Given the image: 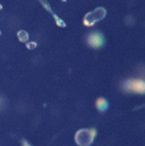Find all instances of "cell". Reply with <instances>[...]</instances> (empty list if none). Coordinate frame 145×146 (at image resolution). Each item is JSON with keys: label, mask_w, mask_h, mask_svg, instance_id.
Returning <instances> with one entry per match:
<instances>
[{"label": "cell", "mask_w": 145, "mask_h": 146, "mask_svg": "<svg viewBox=\"0 0 145 146\" xmlns=\"http://www.w3.org/2000/svg\"><path fill=\"white\" fill-rule=\"evenodd\" d=\"M124 90L136 94H145V81L139 79H131L124 82Z\"/></svg>", "instance_id": "1"}, {"label": "cell", "mask_w": 145, "mask_h": 146, "mask_svg": "<svg viewBox=\"0 0 145 146\" xmlns=\"http://www.w3.org/2000/svg\"><path fill=\"white\" fill-rule=\"evenodd\" d=\"M96 107L98 110L104 111V110L107 109L108 102H106V99H104V98H99V99H97V102H96Z\"/></svg>", "instance_id": "4"}, {"label": "cell", "mask_w": 145, "mask_h": 146, "mask_svg": "<svg viewBox=\"0 0 145 146\" xmlns=\"http://www.w3.org/2000/svg\"><path fill=\"white\" fill-rule=\"evenodd\" d=\"M18 38H19L21 42H27L28 41V38H29V35H28V33L26 32V31H24V30H21V31H19L18 32Z\"/></svg>", "instance_id": "5"}, {"label": "cell", "mask_w": 145, "mask_h": 146, "mask_svg": "<svg viewBox=\"0 0 145 146\" xmlns=\"http://www.w3.org/2000/svg\"><path fill=\"white\" fill-rule=\"evenodd\" d=\"M0 102H1V99H0ZM0 107H1V105H0Z\"/></svg>", "instance_id": "7"}, {"label": "cell", "mask_w": 145, "mask_h": 146, "mask_svg": "<svg viewBox=\"0 0 145 146\" xmlns=\"http://www.w3.org/2000/svg\"><path fill=\"white\" fill-rule=\"evenodd\" d=\"M23 145H24V146H30V145L28 144V143L26 142V141H24V142H23Z\"/></svg>", "instance_id": "6"}, {"label": "cell", "mask_w": 145, "mask_h": 146, "mask_svg": "<svg viewBox=\"0 0 145 146\" xmlns=\"http://www.w3.org/2000/svg\"><path fill=\"white\" fill-rule=\"evenodd\" d=\"M92 130L83 129L78 131L76 134V142L80 146H88L93 140V134L91 133Z\"/></svg>", "instance_id": "2"}, {"label": "cell", "mask_w": 145, "mask_h": 146, "mask_svg": "<svg viewBox=\"0 0 145 146\" xmlns=\"http://www.w3.org/2000/svg\"><path fill=\"white\" fill-rule=\"evenodd\" d=\"M88 44L92 48H99L100 46L104 45V37H102L100 33H90L89 36H88Z\"/></svg>", "instance_id": "3"}]
</instances>
